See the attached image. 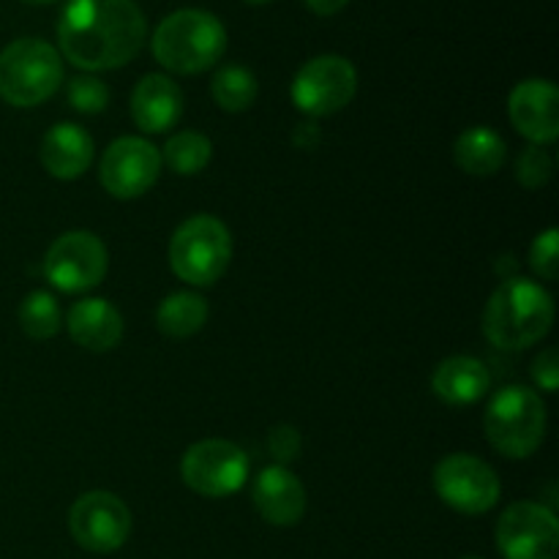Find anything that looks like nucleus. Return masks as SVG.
Segmentation results:
<instances>
[{"instance_id":"nucleus-1","label":"nucleus","mask_w":559,"mask_h":559,"mask_svg":"<svg viewBox=\"0 0 559 559\" xmlns=\"http://www.w3.org/2000/svg\"><path fill=\"white\" fill-rule=\"evenodd\" d=\"M147 20L134 0H69L58 20V47L82 71L131 63L145 47Z\"/></svg>"},{"instance_id":"nucleus-2","label":"nucleus","mask_w":559,"mask_h":559,"mask_svg":"<svg viewBox=\"0 0 559 559\" xmlns=\"http://www.w3.org/2000/svg\"><path fill=\"white\" fill-rule=\"evenodd\" d=\"M555 325V298L533 278H508L491 293L484 333L500 349H527Z\"/></svg>"},{"instance_id":"nucleus-3","label":"nucleus","mask_w":559,"mask_h":559,"mask_svg":"<svg viewBox=\"0 0 559 559\" xmlns=\"http://www.w3.org/2000/svg\"><path fill=\"white\" fill-rule=\"evenodd\" d=\"M151 49L156 63L173 74H202L227 52V31L211 11L180 9L158 22Z\"/></svg>"},{"instance_id":"nucleus-4","label":"nucleus","mask_w":559,"mask_h":559,"mask_svg":"<svg viewBox=\"0 0 559 559\" xmlns=\"http://www.w3.org/2000/svg\"><path fill=\"white\" fill-rule=\"evenodd\" d=\"M63 82L60 52L44 38H16L0 52V98L11 107H36Z\"/></svg>"},{"instance_id":"nucleus-5","label":"nucleus","mask_w":559,"mask_h":559,"mask_svg":"<svg viewBox=\"0 0 559 559\" xmlns=\"http://www.w3.org/2000/svg\"><path fill=\"white\" fill-rule=\"evenodd\" d=\"M491 448L508 459H527L546 437V404L527 385H506L491 396L484 418Z\"/></svg>"},{"instance_id":"nucleus-6","label":"nucleus","mask_w":559,"mask_h":559,"mask_svg":"<svg viewBox=\"0 0 559 559\" xmlns=\"http://www.w3.org/2000/svg\"><path fill=\"white\" fill-rule=\"evenodd\" d=\"M233 262V235L227 224L207 213L186 218L169 240V267L180 282L211 287Z\"/></svg>"},{"instance_id":"nucleus-7","label":"nucleus","mask_w":559,"mask_h":559,"mask_svg":"<svg viewBox=\"0 0 559 559\" xmlns=\"http://www.w3.org/2000/svg\"><path fill=\"white\" fill-rule=\"evenodd\" d=\"M358 93V71L342 55H320L295 74L289 96L309 118H331L342 112Z\"/></svg>"},{"instance_id":"nucleus-8","label":"nucleus","mask_w":559,"mask_h":559,"mask_svg":"<svg viewBox=\"0 0 559 559\" xmlns=\"http://www.w3.org/2000/svg\"><path fill=\"white\" fill-rule=\"evenodd\" d=\"M109 267V251L98 235L87 229H71L52 240L44 257V276L66 295L87 293L104 282Z\"/></svg>"},{"instance_id":"nucleus-9","label":"nucleus","mask_w":559,"mask_h":559,"mask_svg":"<svg viewBox=\"0 0 559 559\" xmlns=\"http://www.w3.org/2000/svg\"><path fill=\"white\" fill-rule=\"evenodd\" d=\"M437 497L448 508L467 516L489 513L500 502L502 486L495 469L473 453H451L440 459L431 473Z\"/></svg>"},{"instance_id":"nucleus-10","label":"nucleus","mask_w":559,"mask_h":559,"mask_svg":"<svg viewBox=\"0 0 559 559\" xmlns=\"http://www.w3.org/2000/svg\"><path fill=\"white\" fill-rule=\"evenodd\" d=\"M180 478L200 497L222 500L249 480V456L229 440L194 442L180 459Z\"/></svg>"},{"instance_id":"nucleus-11","label":"nucleus","mask_w":559,"mask_h":559,"mask_svg":"<svg viewBox=\"0 0 559 559\" xmlns=\"http://www.w3.org/2000/svg\"><path fill=\"white\" fill-rule=\"evenodd\" d=\"M497 549L506 559H557V513L544 502H513L497 522Z\"/></svg>"},{"instance_id":"nucleus-12","label":"nucleus","mask_w":559,"mask_h":559,"mask_svg":"<svg viewBox=\"0 0 559 559\" xmlns=\"http://www.w3.org/2000/svg\"><path fill=\"white\" fill-rule=\"evenodd\" d=\"M69 530L80 549L112 555L129 540L131 511L112 491H87L71 506Z\"/></svg>"},{"instance_id":"nucleus-13","label":"nucleus","mask_w":559,"mask_h":559,"mask_svg":"<svg viewBox=\"0 0 559 559\" xmlns=\"http://www.w3.org/2000/svg\"><path fill=\"white\" fill-rule=\"evenodd\" d=\"M162 164V151L145 136H120L104 151L98 180L115 200H136L156 186Z\"/></svg>"},{"instance_id":"nucleus-14","label":"nucleus","mask_w":559,"mask_h":559,"mask_svg":"<svg viewBox=\"0 0 559 559\" xmlns=\"http://www.w3.org/2000/svg\"><path fill=\"white\" fill-rule=\"evenodd\" d=\"M508 118L533 145H551L559 136V91L551 80H524L508 96Z\"/></svg>"},{"instance_id":"nucleus-15","label":"nucleus","mask_w":559,"mask_h":559,"mask_svg":"<svg viewBox=\"0 0 559 559\" xmlns=\"http://www.w3.org/2000/svg\"><path fill=\"white\" fill-rule=\"evenodd\" d=\"M254 511L273 527H293L306 513V486L284 464L265 467L251 489Z\"/></svg>"},{"instance_id":"nucleus-16","label":"nucleus","mask_w":559,"mask_h":559,"mask_svg":"<svg viewBox=\"0 0 559 559\" xmlns=\"http://www.w3.org/2000/svg\"><path fill=\"white\" fill-rule=\"evenodd\" d=\"M131 118L147 134H164L183 118V91L167 74H145L131 93Z\"/></svg>"},{"instance_id":"nucleus-17","label":"nucleus","mask_w":559,"mask_h":559,"mask_svg":"<svg viewBox=\"0 0 559 559\" xmlns=\"http://www.w3.org/2000/svg\"><path fill=\"white\" fill-rule=\"evenodd\" d=\"M66 328L71 338L91 353H109L123 338V317L104 298H85L71 306Z\"/></svg>"},{"instance_id":"nucleus-18","label":"nucleus","mask_w":559,"mask_h":559,"mask_svg":"<svg viewBox=\"0 0 559 559\" xmlns=\"http://www.w3.org/2000/svg\"><path fill=\"white\" fill-rule=\"evenodd\" d=\"M93 140L76 123H58L44 134L41 156L44 169L58 180H76L93 164Z\"/></svg>"},{"instance_id":"nucleus-19","label":"nucleus","mask_w":559,"mask_h":559,"mask_svg":"<svg viewBox=\"0 0 559 559\" xmlns=\"http://www.w3.org/2000/svg\"><path fill=\"white\" fill-rule=\"evenodd\" d=\"M491 374L484 360L473 355H451L431 374V391L451 407H467L489 393Z\"/></svg>"},{"instance_id":"nucleus-20","label":"nucleus","mask_w":559,"mask_h":559,"mask_svg":"<svg viewBox=\"0 0 559 559\" xmlns=\"http://www.w3.org/2000/svg\"><path fill=\"white\" fill-rule=\"evenodd\" d=\"M508 158V145L495 129L489 126H473L462 131L453 145V162L462 173L473 178H489L502 169Z\"/></svg>"},{"instance_id":"nucleus-21","label":"nucleus","mask_w":559,"mask_h":559,"mask_svg":"<svg viewBox=\"0 0 559 559\" xmlns=\"http://www.w3.org/2000/svg\"><path fill=\"white\" fill-rule=\"evenodd\" d=\"M207 322V304L197 293H173L158 304L156 325L169 338H189Z\"/></svg>"},{"instance_id":"nucleus-22","label":"nucleus","mask_w":559,"mask_h":559,"mask_svg":"<svg viewBox=\"0 0 559 559\" xmlns=\"http://www.w3.org/2000/svg\"><path fill=\"white\" fill-rule=\"evenodd\" d=\"M257 76L240 63L222 66L211 80V96L224 112H246L257 102Z\"/></svg>"},{"instance_id":"nucleus-23","label":"nucleus","mask_w":559,"mask_h":559,"mask_svg":"<svg viewBox=\"0 0 559 559\" xmlns=\"http://www.w3.org/2000/svg\"><path fill=\"white\" fill-rule=\"evenodd\" d=\"M213 142L200 131H178L167 140L162 153V162L178 175H197L211 164Z\"/></svg>"},{"instance_id":"nucleus-24","label":"nucleus","mask_w":559,"mask_h":559,"mask_svg":"<svg viewBox=\"0 0 559 559\" xmlns=\"http://www.w3.org/2000/svg\"><path fill=\"white\" fill-rule=\"evenodd\" d=\"M20 328L25 336L36 338V342H47V338L58 336L60 331V306L44 289H33L20 306Z\"/></svg>"},{"instance_id":"nucleus-25","label":"nucleus","mask_w":559,"mask_h":559,"mask_svg":"<svg viewBox=\"0 0 559 559\" xmlns=\"http://www.w3.org/2000/svg\"><path fill=\"white\" fill-rule=\"evenodd\" d=\"M69 104L82 115H98L109 107L107 82L93 74H80L69 82Z\"/></svg>"},{"instance_id":"nucleus-26","label":"nucleus","mask_w":559,"mask_h":559,"mask_svg":"<svg viewBox=\"0 0 559 559\" xmlns=\"http://www.w3.org/2000/svg\"><path fill=\"white\" fill-rule=\"evenodd\" d=\"M551 173H555V162H551L546 147L530 145L516 158V180L524 189H544L549 183Z\"/></svg>"},{"instance_id":"nucleus-27","label":"nucleus","mask_w":559,"mask_h":559,"mask_svg":"<svg viewBox=\"0 0 559 559\" xmlns=\"http://www.w3.org/2000/svg\"><path fill=\"white\" fill-rule=\"evenodd\" d=\"M530 267L544 282H557L559 276V229L549 227L530 246Z\"/></svg>"},{"instance_id":"nucleus-28","label":"nucleus","mask_w":559,"mask_h":559,"mask_svg":"<svg viewBox=\"0 0 559 559\" xmlns=\"http://www.w3.org/2000/svg\"><path fill=\"white\" fill-rule=\"evenodd\" d=\"M533 380L546 393H555L559 388V353L557 347H546L538 358L533 360Z\"/></svg>"},{"instance_id":"nucleus-29","label":"nucleus","mask_w":559,"mask_h":559,"mask_svg":"<svg viewBox=\"0 0 559 559\" xmlns=\"http://www.w3.org/2000/svg\"><path fill=\"white\" fill-rule=\"evenodd\" d=\"M271 451L282 462H293L300 451V435L295 429H289V426H278V429L271 431Z\"/></svg>"},{"instance_id":"nucleus-30","label":"nucleus","mask_w":559,"mask_h":559,"mask_svg":"<svg viewBox=\"0 0 559 559\" xmlns=\"http://www.w3.org/2000/svg\"><path fill=\"white\" fill-rule=\"evenodd\" d=\"M304 3H306V9L314 11V14L333 16V14H338V11H342L349 0H304Z\"/></svg>"},{"instance_id":"nucleus-31","label":"nucleus","mask_w":559,"mask_h":559,"mask_svg":"<svg viewBox=\"0 0 559 559\" xmlns=\"http://www.w3.org/2000/svg\"><path fill=\"white\" fill-rule=\"evenodd\" d=\"M27 5H49V3H58V0H22Z\"/></svg>"},{"instance_id":"nucleus-32","label":"nucleus","mask_w":559,"mask_h":559,"mask_svg":"<svg viewBox=\"0 0 559 559\" xmlns=\"http://www.w3.org/2000/svg\"><path fill=\"white\" fill-rule=\"evenodd\" d=\"M246 3H254V5H262V3H271V0H246Z\"/></svg>"},{"instance_id":"nucleus-33","label":"nucleus","mask_w":559,"mask_h":559,"mask_svg":"<svg viewBox=\"0 0 559 559\" xmlns=\"http://www.w3.org/2000/svg\"><path fill=\"white\" fill-rule=\"evenodd\" d=\"M464 559H480V557H464Z\"/></svg>"}]
</instances>
